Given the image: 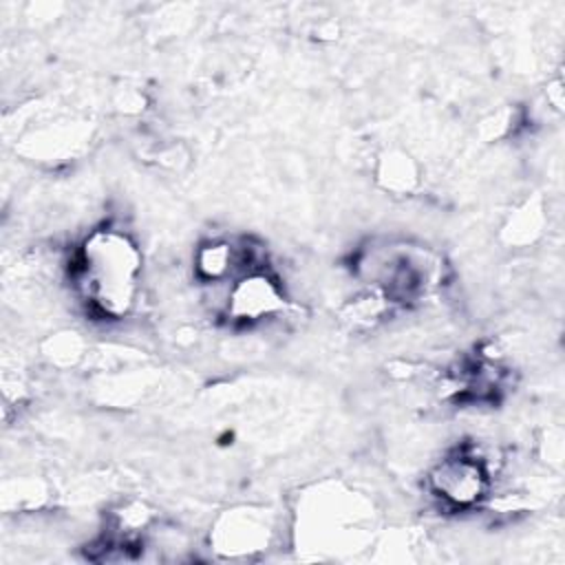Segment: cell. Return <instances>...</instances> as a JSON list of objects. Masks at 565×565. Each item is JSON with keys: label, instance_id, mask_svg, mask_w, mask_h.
<instances>
[{"label": "cell", "instance_id": "obj_8", "mask_svg": "<svg viewBox=\"0 0 565 565\" xmlns=\"http://www.w3.org/2000/svg\"><path fill=\"white\" fill-rule=\"evenodd\" d=\"M88 139L86 124L71 119L44 121L33 128L22 141L31 157L40 161H64Z\"/></svg>", "mask_w": 565, "mask_h": 565}, {"label": "cell", "instance_id": "obj_6", "mask_svg": "<svg viewBox=\"0 0 565 565\" xmlns=\"http://www.w3.org/2000/svg\"><path fill=\"white\" fill-rule=\"evenodd\" d=\"M278 521L260 505H238L225 510L212 525L210 547L225 558H252L271 547Z\"/></svg>", "mask_w": 565, "mask_h": 565}, {"label": "cell", "instance_id": "obj_11", "mask_svg": "<svg viewBox=\"0 0 565 565\" xmlns=\"http://www.w3.org/2000/svg\"><path fill=\"white\" fill-rule=\"evenodd\" d=\"M44 355L51 360L55 366H71L84 355V342L77 333L73 331H62L55 333L46 340Z\"/></svg>", "mask_w": 565, "mask_h": 565}, {"label": "cell", "instance_id": "obj_2", "mask_svg": "<svg viewBox=\"0 0 565 565\" xmlns=\"http://www.w3.org/2000/svg\"><path fill=\"white\" fill-rule=\"evenodd\" d=\"M353 276L391 307L422 302L441 278L439 258L399 238H371L353 252Z\"/></svg>", "mask_w": 565, "mask_h": 565}, {"label": "cell", "instance_id": "obj_1", "mask_svg": "<svg viewBox=\"0 0 565 565\" xmlns=\"http://www.w3.org/2000/svg\"><path fill=\"white\" fill-rule=\"evenodd\" d=\"M143 256L121 227L88 232L71 256V280L88 313L117 322L132 313L141 294Z\"/></svg>", "mask_w": 565, "mask_h": 565}, {"label": "cell", "instance_id": "obj_9", "mask_svg": "<svg viewBox=\"0 0 565 565\" xmlns=\"http://www.w3.org/2000/svg\"><path fill=\"white\" fill-rule=\"evenodd\" d=\"M377 183L393 194H411L419 185V166L404 150H386L377 159Z\"/></svg>", "mask_w": 565, "mask_h": 565}, {"label": "cell", "instance_id": "obj_10", "mask_svg": "<svg viewBox=\"0 0 565 565\" xmlns=\"http://www.w3.org/2000/svg\"><path fill=\"white\" fill-rule=\"evenodd\" d=\"M543 225H545L543 205L539 201H525L516 212L510 214L503 227V236L512 245H530L536 241V236H541Z\"/></svg>", "mask_w": 565, "mask_h": 565}, {"label": "cell", "instance_id": "obj_4", "mask_svg": "<svg viewBox=\"0 0 565 565\" xmlns=\"http://www.w3.org/2000/svg\"><path fill=\"white\" fill-rule=\"evenodd\" d=\"M426 488L446 510L470 512L488 501L492 470L472 448H455L430 466Z\"/></svg>", "mask_w": 565, "mask_h": 565}, {"label": "cell", "instance_id": "obj_5", "mask_svg": "<svg viewBox=\"0 0 565 565\" xmlns=\"http://www.w3.org/2000/svg\"><path fill=\"white\" fill-rule=\"evenodd\" d=\"M289 298L282 282L265 267L252 269L227 285L223 313L236 327H256L282 318Z\"/></svg>", "mask_w": 565, "mask_h": 565}, {"label": "cell", "instance_id": "obj_7", "mask_svg": "<svg viewBox=\"0 0 565 565\" xmlns=\"http://www.w3.org/2000/svg\"><path fill=\"white\" fill-rule=\"evenodd\" d=\"M258 267H263L258 247L243 236L207 238L192 254L194 278L203 285H230Z\"/></svg>", "mask_w": 565, "mask_h": 565}, {"label": "cell", "instance_id": "obj_3", "mask_svg": "<svg viewBox=\"0 0 565 565\" xmlns=\"http://www.w3.org/2000/svg\"><path fill=\"white\" fill-rule=\"evenodd\" d=\"M371 503L340 481H322L309 488L296 512L298 545L338 554L360 547L371 530Z\"/></svg>", "mask_w": 565, "mask_h": 565}]
</instances>
